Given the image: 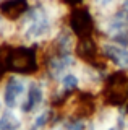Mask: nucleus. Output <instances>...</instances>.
Wrapping results in <instances>:
<instances>
[{"instance_id":"1","label":"nucleus","mask_w":128,"mask_h":130,"mask_svg":"<svg viewBox=\"0 0 128 130\" xmlns=\"http://www.w3.org/2000/svg\"><path fill=\"white\" fill-rule=\"evenodd\" d=\"M102 52L105 57L117 65L118 68H128V49L118 44H104L102 46Z\"/></svg>"},{"instance_id":"2","label":"nucleus","mask_w":128,"mask_h":130,"mask_svg":"<svg viewBox=\"0 0 128 130\" xmlns=\"http://www.w3.org/2000/svg\"><path fill=\"white\" fill-rule=\"evenodd\" d=\"M34 62H36V57L33 54V51H28V49L15 51L10 57V65L15 70H19V72H28L29 65H34Z\"/></svg>"},{"instance_id":"3","label":"nucleus","mask_w":128,"mask_h":130,"mask_svg":"<svg viewBox=\"0 0 128 130\" xmlns=\"http://www.w3.org/2000/svg\"><path fill=\"white\" fill-rule=\"evenodd\" d=\"M71 28H73V31L76 32L78 36H81V38H84L88 36L91 31H93V21H91V16L88 11H75L73 16H71Z\"/></svg>"},{"instance_id":"4","label":"nucleus","mask_w":128,"mask_h":130,"mask_svg":"<svg viewBox=\"0 0 128 130\" xmlns=\"http://www.w3.org/2000/svg\"><path fill=\"white\" fill-rule=\"evenodd\" d=\"M25 93V85L23 81L19 80H10L8 85H7V89H5V101L8 106H15L18 101V98Z\"/></svg>"},{"instance_id":"5","label":"nucleus","mask_w":128,"mask_h":130,"mask_svg":"<svg viewBox=\"0 0 128 130\" xmlns=\"http://www.w3.org/2000/svg\"><path fill=\"white\" fill-rule=\"evenodd\" d=\"M25 0H11V2H5V3H2V10L5 11L7 15H11V16H15V15H19L21 11H25Z\"/></svg>"},{"instance_id":"6","label":"nucleus","mask_w":128,"mask_h":130,"mask_svg":"<svg viewBox=\"0 0 128 130\" xmlns=\"http://www.w3.org/2000/svg\"><path fill=\"white\" fill-rule=\"evenodd\" d=\"M79 83V78L76 75H73V73H68V75H65L62 78V88L63 89H75L78 86Z\"/></svg>"},{"instance_id":"7","label":"nucleus","mask_w":128,"mask_h":130,"mask_svg":"<svg viewBox=\"0 0 128 130\" xmlns=\"http://www.w3.org/2000/svg\"><path fill=\"white\" fill-rule=\"evenodd\" d=\"M67 130H84V122L83 120H73L67 127Z\"/></svg>"},{"instance_id":"8","label":"nucleus","mask_w":128,"mask_h":130,"mask_svg":"<svg viewBox=\"0 0 128 130\" xmlns=\"http://www.w3.org/2000/svg\"><path fill=\"white\" fill-rule=\"evenodd\" d=\"M102 130H118L117 127H114V125H112V127H107V128H102Z\"/></svg>"}]
</instances>
